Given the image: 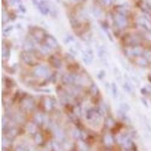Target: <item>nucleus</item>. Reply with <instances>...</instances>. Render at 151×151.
Masks as SVG:
<instances>
[{"label":"nucleus","instance_id":"b1692460","mask_svg":"<svg viewBox=\"0 0 151 151\" xmlns=\"http://www.w3.org/2000/svg\"><path fill=\"white\" fill-rule=\"evenodd\" d=\"M106 125L108 128H113L115 125V121L112 117H107L106 119Z\"/></svg>","mask_w":151,"mask_h":151},{"label":"nucleus","instance_id":"a878e982","mask_svg":"<svg viewBox=\"0 0 151 151\" xmlns=\"http://www.w3.org/2000/svg\"><path fill=\"white\" fill-rule=\"evenodd\" d=\"M119 110L122 111H124V112H128V111H129L131 110V107L130 106L128 105V103H121L120 105H119Z\"/></svg>","mask_w":151,"mask_h":151},{"label":"nucleus","instance_id":"c85d7f7f","mask_svg":"<svg viewBox=\"0 0 151 151\" xmlns=\"http://www.w3.org/2000/svg\"><path fill=\"white\" fill-rule=\"evenodd\" d=\"M35 141H36V143H39L42 141V136L40 135V134H38L37 133L36 135H35Z\"/></svg>","mask_w":151,"mask_h":151},{"label":"nucleus","instance_id":"6e6552de","mask_svg":"<svg viewBox=\"0 0 151 151\" xmlns=\"http://www.w3.org/2000/svg\"><path fill=\"white\" fill-rule=\"evenodd\" d=\"M33 37L34 38V39L37 42H40L41 41L43 40V39L45 37V32L43 30L40 28H36L34 30V31L33 32Z\"/></svg>","mask_w":151,"mask_h":151},{"label":"nucleus","instance_id":"39448f33","mask_svg":"<svg viewBox=\"0 0 151 151\" xmlns=\"http://www.w3.org/2000/svg\"><path fill=\"white\" fill-rule=\"evenodd\" d=\"M30 52H23L22 59L28 65H36L37 64V60L35 59L33 54H30Z\"/></svg>","mask_w":151,"mask_h":151},{"label":"nucleus","instance_id":"412c9836","mask_svg":"<svg viewBox=\"0 0 151 151\" xmlns=\"http://www.w3.org/2000/svg\"><path fill=\"white\" fill-rule=\"evenodd\" d=\"M113 73H114L115 79L117 81H119V82H121V80H122V74H121V72L119 70L118 68H114Z\"/></svg>","mask_w":151,"mask_h":151},{"label":"nucleus","instance_id":"7c9ffc66","mask_svg":"<svg viewBox=\"0 0 151 151\" xmlns=\"http://www.w3.org/2000/svg\"><path fill=\"white\" fill-rule=\"evenodd\" d=\"M104 75H105V73L103 71H101L98 74V77H99V79H102L104 77Z\"/></svg>","mask_w":151,"mask_h":151},{"label":"nucleus","instance_id":"f03ea898","mask_svg":"<svg viewBox=\"0 0 151 151\" xmlns=\"http://www.w3.org/2000/svg\"><path fill=\"white\" fill-rule=\"evenodd\" d=\"M113 20L117 27L120 29H123L127 26V19L125 15L117 13L113 17Z\"/></svg>","mask_w":151,"mask_h":151},{"label":"nucleus","instance_id":"ddd939ff","mask_svg":"<svg viewBox=\"0 0 151 151\" xmlns=\"http://www.w3.org/2000/svg\"><path fill=\"white\" fill-rule=\"evenodd\" d=\"M92 51H85L82 54V59L83 61L86 63V64H90L92 63V60H93V54H92Z\"/></svg>","mask_w":151,"mask_h":151},{"label":"nucleus","instance_id":"2eb2a0df","mask_svg":"<svg viewBox=\"0 0 151 151\" xmlns=\"http://www.w3.org/2000/svg\"><path fill=\"white\" fill-rule=\"evenodd\" d=\"M135 62L138 66L142 67H147L148 64H149V61H148L143 56V57H142V56H139V57H136Z\"/></svg>","mask_w":151,"mask_h":151},{"label":"nucleus","instance_id":"c756f323","mask_svg":"<svg viewBox=\"0 0 151 151\" xmlns=\"http://www.w3.org/2000/svg\"><path fill=\"white\" fill-rule=\"evenodd\" d=\"M102 2L105 6H109L110 5H112V2H113V0H102Z\"/></svg>","mask_w":151,"mask_h":151},{"label":"nucleus","instance_id":"473e14b6","mask_svg":"<svg viewBox=\"0 0 151 151\" xmlns=\"http://www.w3.org/2000/svg\"><path fill=\"white\" fill-rule=\"evenodd\" d=\"M12 29H13V27H12V26H10V27H8V28L6 29V30H5V31H6V33H9L10 31L12 30Z\"/></svg>","mask_w":151,"mask_h":151},{"label":"nucleus","instance_id":"dca6fc26","mask_svg":"<svg viewBox=\"0 0 151 151\" xmlns=\"http://www.w3.org/2000/svg\"><path fill=\"white\" fill-rule=\"evenodd\" d=\"M45 117L41 113H37L34 116V121L35 123L37 125H42L44 123Z\"/></svg>","mask_w":151,"mask_h":151},{"label":"nucleus","instance_id":"4468645a","mask_svg":"<svg viewBox=\"0 0 151 151\" xmlns=\"http://www.w3.org/2000/svg\"><path fill=\"white\" fill-rule=\"evenodd\" d=\"M37 6H38L39 9V11L41 12V13L43 14L44 15H47V14L49 13V8H48V6H47V5H46L44 2H42V1L38 2Z\"/></svg>","mask_w":151,"mask_h":151},{"label":"nucleus","instance_id":"f8f14e48","mask_svg":"<svg viewBox=\"0 0 151 151\" xmlns=\"http://www.w3.org/2000/svg\"><path fill=\"white\" fill-rule=\"evenodd\" d=\"M48 62L50 63V64L53 67L56 68V69H59L61 67V61L56 56L53 55L49 57L48 58Z\"/></svg>","mask_w":151,"mask_h":151},{"label":"nucleus","instance_id":"c9c22d12","mask_svg":"<svg viewBox=\"0 0 151 151\" xmlns=\"http://www.w3.org/2000/svg\"><path fill=\"white\" fill-rule=\"evenodd\" d=\"M148 79H149V80L150 81V82H151V73H150L149 76H148Z\"/></svg>","mask_w":151,"mask_h":151},{"label":"nucleus","instance_id":"72a5a7b5","mask_svg":"<svg viewBox=\"0 0 151 151\" xmlns=\"http://www.w3.org/2000/svg\"><path fill=\"white\" fill-rule=\"evenodd\" d=\"M20 8H21V11L22 12H26V8H25V7H23V6H19Z\"/></svg>","mask_w":151,"mask_h":151},{"label":"nucleus","instance_id":"bb28decb","mask_svg":"<svg viewBox=\"0 0 151 151\" xmlns=\"http://www.w3.org/2000/svg\"><path fill=\"white\" fill-rule=\"evenodd\" d=\"M143 56L145 57L146 59L149 62H151V52L149 51V50H144V52H143Z\"/></svg>","mask_w":151,"mask_h":151},{"label":"nucleus","instance_id":"6ab92c4d","mask_svg":"<svg viewBox=\"0 0 151 151\" xmlns=\"http://www.w3.org/2000/svg\"><path fill=\"white\" fill-rule=\"evenodd\" d=\"M33 48V42L30 41H27L23 45V50L24 52H31Z\"/></svg>","mask_w":151,"mask_h":151},{"label":"nucleus","instance_id":"9d476101","mask_svg":"<svg viewBox=\"0 0 151 151\" xmlns=\"http://www.w3.org/2000/svg\"><path fill=\"white\" fill-rule=\"evenodd\" d=\"M43 107H44L45 110L46 111H50L52 110L54 108V102L53 100L52 99L49 97H46L43 100Z\"/></svg>","mask_w":151,"mask_h":151},{"label":"nucleus","instance_id":"4be33fe9","mask_svg":"<svg viewBox=\"0 0 151 151\" xmlns=\"http://www.w3.org/2000/svg\"><path fill=\"white\" fill-rule=\"evenodd\" d=\"M111 88H112V93H113V95L115 98H117L119 95V91H118V88H117V85L115 84L114 82L112 83L111 85Z\"/></svg>","mask_w":151,"mask_h":151},{"label":"nucleus","instance_id":"20e7f679","mask_svg":"<svg viewBox=\"0 0 151 151\" xmlns=\"http://www.w3.org/2000/svg\"><path fill=\"white\" fill-rule=\"evenodd\" d=\"M49 69L45 65H39L35 67L33 73L37 77H43L48 76Z\"/></svg>","mask_w":151,"mask_h":151},{"label":"nucleus","instance_id":"f704fd0d","mask_svg":"<svg viewBox=\"0 0 151 151\" xmlns=\"http://www.w3.org/2000/svg\"><path fill=\"white\" fill-rule=\"evenodd\" d=\"M17 151H27V150L24 149H22V148H19V149L17 150Z\"/></svg>","mask_w":151,"mask_h":151},{"label":"nucleus","instance_id":"7ed1b4c3","mask_svg":"<svg viewBox=\"0 0 151 151\" xmlns=\"http://www.w3.org/2000/svg\"><path fill=\"white\" fill-rule=\"evenodd\" d=\"M45 45L51 49H57L59 48V44L55 38L51 35L46 36L45 37Z\"/></svg>","mask_w":151,"mask_h":151},{"label":"nucleus","instance_id":"393cba45","mask_svg":"<svg viewBox=\"0 0 151 151\" xmlns=\"http://www.w3.org/2000/svg\"><path fill=\"white\" fill-rule=\"evenodd\" d=\"M123 88H124V89L125 90V92H128V93H129V94H132V85H131V83H129V82H125L124 83V85H123Z\"/></svg>","mask_w":151,"mask_h":151},{"label":"nucleus","instance_id":"1a4fd4ad","mask_svg":"<svg viewBox=\"0 0 151 151\" xmlns=\"http://www.w3.org/2000/svg\"><path fill=\"white\" fill-rule=\"evenodd\" d=\"M138 23L140 27H141L142 28L144 29L147 31L151 30V25L150 21L145 18V17H140L138 21Z\"/></svg>","mask_w":151,"mask_h":151},{"label":"nucleus","instance_id":"5701e85b","mask_svg":"<svg viewBox=\"0 0 151 151\" xmlns=\"http://www.w3.org/2000/svg\"><path fill=\"white\" fill-rule=\"evenodd\" d=\"M50 49L47 46L44 45V46H42L39 48V52L42 54H44V55H46V54H48L50 52Z\"/></svg>","mask_w":151,"mask_h":151},{"label":"nucleus","instance_id":"f3484780","mask_svg":"<svg viewBox=\"0 0 151 151\" xmlns=\"http://www.w3.org/2000/svg\"><path fill=\"white\" fill-rule=\"evenodd\" d=\"M90 93L92 96H97L99 93V89H98V85L94 83H92L90 86Z\"/></svg>","mask_w":151,"mask_h":151},{"label":"nucleus","instance_id":"423d86ee","mask_svg":"<svg viewBox=\"0 0 151 151\" xmlns=\"http://www.w3.org/2000/svg\"><path fill=\"white\" fill-rule=\"evenodd\" d=\"M127 46H134L139 45L140 39L137 35H128L125 39Z\"/></svg>","mask_w":151,"mask_h":151},{"label":"nucleus","instance_id":"aec40b11","mask_svg":"<svg viewBox=\"0 0 151 151\" xmlns=\"http://www.w3.org/2000/svg\"><path fill=\"white\" fill-rule=\"evenodd\" d=\"M2 57L3 58H7L8 59V57H10V49L6 46H2Z\"/></svg>","mask_w":151,"mask_h":151},{"label":"nucleus","instance_id":"cd10ccee","mask_svg":"<svg viewBox=\"0 0 151 151\" xmlns=\"http://www.w3.org/2000/svg\"><path fill=\"white\" fill-rule=\"evenodd\" d=\"M104 141H105L106 143L108 144V145H110V144H112L113 142V138H112V136L110 135V134H107V135L105 136V138H104Z\"/></svg>","mask_w":151,"mask_h":151},{"label":"nucleus","instance_id":"f257e3e1","mask_svg":"<svg viewBox=\"0 0 151 151\" xmlns=\"http://www.w3.org/2000/svg\"><path fill=\"white\" fill-rule=\"evenodd\" d=\"M144 50L141 46L138 45L134 46H127L126 48V54L127 55L130 57H139L143 55Z\"/></svg>","mask_w":151,"mask_h":151},{"label":"nucleus","instance_id":"a211bd4d","mask_svg":"<svg viewBox=\"0 0 151 151\" xmlns=\"http://www.w3.org/2000/svg\"><path fill=\"white\" fill-rule=\"evenodd\" d=\"M27 130L31 134H36L37 132V125L36 123H30L27 125Z\"/></svg>","mask_w":151,"mask_h":151},{"label":"nucleus","instance_id":"9b49d317","mask_svg":"<svg viewBox=\"0 0 151 151\" xmlns=\"http://www.w3.org/2000/svg\"><path fill=\"white\" fill-rule=\"evenodd\" d=\"M75 77H76V74L74 73H67L63 76L62 81L66 85H73L74 84Z\"/></svg>","mask_w":151,"mask_h":151},{"label":"nucleus","instance_id":"0eeeda50","mask_svg":"<svg viewBox=\"0 0 151 151\" xmlns=\"http://www.w3.org/2000/svg\"><path fill=\"white\" fill-rule=\"evenodd\" d=\"M21 105H22L23 109L28 111L33 110V108H34L35 107L33 100L30 99V98H25L24 99L22 100V101H21Z\"/></svg>","mask_w":151,"mask_h":151},{"label":"nucleus","instance_id":"2f4dec72","mask_svg":"<svg viewBox=\"0 0 151 151\" xmlns=\"http://www.w3.org/2000/svg\"><path fill=\"white\" fill-rule=\"evenodd\" d=\"M141 93H142V94H147V88H142L141 90Z\"/></svg>","mask_w":151,"mask_h":151}]
</instances>
